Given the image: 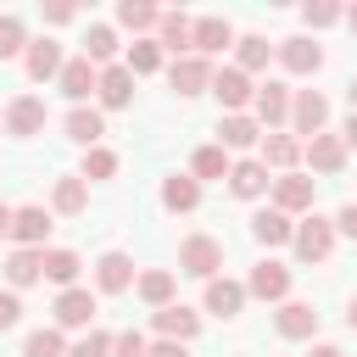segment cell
<instances>
[{"instance_id":"cell-6","label":"cell","mask_w":357,"mask_h":357,"mask_svg":"<svg viewBox=\"0 0 357 357\" xmlns=\"http://www.w3.org/2000/svg\"><path fill=\"white\" fill-rule=\"evenodd\" d=\"M45 234H50V212H45V206H17V212H11V240H17V245L39 251Z\"/></svg>"},{"instance_id":"cell-15","label":"cell","mask_w":357,"mask_h":357,"mask_svg":"<svg viewBox=\"0 0 357 357\" xmlns=\"http://www.w3.org/2000/svg\"><path fill=\"white\" fill-rule=\"evenodd\" d=\"M251 106H257V123L273 128V123L290 117V89H284V84H262V89L251 95Z\"/></svg>"},{"instance_id":"cell-20","label":"cell","mask_w":357,"mask_h":357,"mask_svg":"<svg viewBox=\"0 0 357 357\" xmlns=\"http://www.w3.org/2000/svg\"><path fill=\"white\" fill-rule=\"evenodd\" d=\"M301 151H307V162H312L318 173H340V167H346V145H340L335 134H312Z\"/></svg>"},{"instance_id":"cell-48","label":"cell","mask_w":357,"mask_h":357,"mask_svg":"<svg viewBox=\"0 0 357 357\" xmlns=\"http://www.w3.org/2000/svg\"><path fill=\"white\" fill-rule=\"evenodd\" d=\"M307 357H346V351H340V346H312Z\"/></svg>"},{"instance_id":"cell-16","label":"cell","mask_w":357,"mask_h":357,"mask_svg":"<svg viewBox=\"0 0 357 357\" xmlns=\"http://www.w3.org/2000/svg\"><path fill=\"white\" fill-rule=\"evenodd\" d=\"M61 128H67V139H78L84 151H95V145H100V134H106V123H100V112H95V106H73Z\"/></svg>"},{"instance_id":"cell-17","label":"cell","mask_w":357,"mask_h":357,"mask_svg":"<svg viewBox=\"0 0 357 357\" xmlns=\"http://www.w3.org/2000/svg\"><path fill=\"white\" fill-rule=\"evenodd\" d=\"M262 139V128H257V117H245V112H229L223 123H218V145L223 151H245V145H257Z\"/></svg>"},{"instance_id":"cell-30","label":"cell","mask_w":357,"mask_h":357,"mask_svg":"<svg viewBox=\"0 0 357 357\" xmlns=\"http://www.w3.org/2000/svg\"><path fill=\"white\" fill-rule=\"evenodd\" d=\"M78 268H84V262H78V251H61V245H56V251H45V279H50V284H61V290H73V279H78Z\"/></svg>"},{"instance_id":"cell-11","label":"cell","mask_w":357,"mask_h":357,"mask_svg":"<svg viewBox=\"0 0 357 357\" xmlns=\"http://www.w3.org/2000/svg\"><path fill=\"white\" fill-rule=\"evenodd\" d=\"M22 67H28V78H33V84L56 78V73H61V45H56V39H33V45H28V56H22Z\"/></svg>"},{"instance_id":"cell-41","label":"cell","mask_w":357,"mask_h":357,"mask_svg":"<svg viewBox=\"0 0 357 357\" xmlns=\"http://www.w3.org/2000/svg\"><path fill=\"white\" fill-rule=\"evenodd\" d=\"M22 45H28V39H22V22H17V17H0V61L17 56Z\"/></svg>"},{"instance_id":"cell-3","label":"cell","mask_w":357,"mask_h":357,"mask_svg":"<svg viewBox=\"0 0 357 357\" xmlns=\"http://www.w3.org/2000/svg\"><path fill=\"white\" fill-rule=\"evenodd\" d=\"M245 296H262V301H284L290 296V268L284 262H257L251 268V279H245Z\"/></svg>"},{"instance_id":"cell-13","label":"cell","mask_w":357,"mask_h":357,"mask_svg":"<svg viewBox=\"0 0 357 357\" xmlns=\"http://www.w3.org/2000/svg\"><path fill=\"white\" fill-rule=\"evenodd\" d=\"M56 78H61V95H67V100H73V106H84V100H89V89H95V78H100V73H95V67H89V61H84V56H78V61H61V73H56Z\"/></svg>"},{"instance_id":"cell-26","label":"cell","mask_w":357,"mask_h":357,"mask_svg":"<svg viewBox=\"0 0 357 357\" xmlns=\"http://www.w3.org/2000/svg\"><path fill=\"white\" fill-rule=\"evenodd\" d=\"M251 234H257L262 245H284V240L296 234V223H290V218H284L279 206H262V212L251 218Z\"/></svg>"},{"instance_id":"cell-51","label":"cell","mask_w":357,"mask_h":357,"mask_svg":"<svg viewBox=\"0 0 357 357\" xmlns=\"http://www.w3.org/2000/svg\"><path fill=\"white\" fill-rule=\"evenodd\" d=\"M346 318H351V329H357V296H351V312H346Z\"/></svg>"},{"instance_id":"cell-9","label":"cell","mask_w":357,"mask_h":357,"mask_svg":"<svg viewBox=\"0 0 357 357\" xmlns=\"http://www.w3.org/2000/svg\"><path fill=\"white\" fill-rule=\"evenodd\" d=\"M273 206L290 218V212H307L312 206V178H301V173H284V178H273Z\"/></svg>"},{"instance_id":"cell-1","label":"cell","mask_w":357,"mask_h":357,"mask_svg":"<svg viewBox=\"0 0 357 357\" xmlns=\"http://www.w3.org/2000/svg\"><path fill=\"white\" fill-rule=\"evenodd\" d=\"M218 268H223V240L190 234V240L178 245V273H190V279H218Z\"/></svg>"},{"instance_id":"cell-50","label":"cell","mask_w":357,"mask_h":357,"mask_svg":"<svg viewBox=\"0 0 357 357\" xmlns=\"http://www.w3.org/2000/svg\"><path fill=\"white\" fill-rule=\"evenodd\" d=\"M346 95H351V106H357V78H351V84H346Z\"/></svg>"},{"instance_id":"cell-43","label":"cell","mask_w":357,"mask_h":357,"mask_svg":"<svg viewBox=\"0 0 357 357\" xmlns=\"http://www.w3.org/2000/svg\"><path fill=\"white\" fill-rule=\"evenodd\" d=\"M301 17H307L312 28H329V22H340V6H329V0H318V6H307Z\"/></svg>"},{"instance_id":"cell-27","label":"cell","mask_w":357,"mask_h":357,"mask_svg":"<svg viewBox=\"0 0 357 357\" xmlns=\"http://www.w3.org/2000/svg\"><path fill=\"white\" fill-rule=\"evenodd\" d=\"M162 206H167V212H195V206H201V184L184 178V173H173V178L162 184Z\"/></svg>"},{"instance_id":"cell-4","label":"cell","mask_w":357,"mask_h":357,"mask_svg":"<svg viewBox=\"0 0 357 357\" xmlns=\"http://www.w3.org/2000/svg\"><path fill=\"white\" fill-rule=\"evenodd\" d=\"M89 324H95V296L78 290V284L61 290L56 296V329H89Z\"/></svg>"},{"instance_id":"cell-42","label":"cell","mask_w":357,"mask_h":357,"mask_svg":"<svg viewBox=\"0 0 357 357\" xmlns=\"http://www.w3.org/2000/svg\"><path fill=\"white\" fill-rule=\"evenodd\" d=\"M112 357H145V335H139V329L112 335Z\"/></svg>"},{"instance_id":"cell-52","label":"cell","mask_w":357,"mask_h":357,"mask_svg":"<svg viewBox=\"0 0 357 357\" xmlns=\"http://www.w3.org/2000/svg\"><path fill=\"white\" fill-rule=\"evenodd\" d=\"M346 22H351V28H357V6H351V11H346Z\"/></svg>"},{"instance_id":"cell-31","label":"cell","mask_w":357,"mask_h":357,"mask_svg":"<svg viewBox=\"0 0 357 357\" xmlns=\"http://www.w3.org/2000/svg\"><path fill=\"white\" fill-rule=\"evenodd\" d=\"M134 290H139V296H145L156 312H162V307H173V273H167V268H156V273H139V279H134Z\"/></svg>"},{"instance_id":"cell-14","label":"cell","mask_w":357,"mask_h":357,"mask_svg":"<svg viewBox=\"0 0 357 357\" xmlns=\"http://www.w3.org/2000/svg\"><path fill=\"white\" fill-rule=\"evenodd\" d=\"M95 89H100V106H128L134 100V73L128 67H100V78H95Z\"/></svg>"},{"instance_id":"cell-44","label":"cell","mask_w":357,"mask_h":357,"mask_svg":"<svg viewBox=\"0 0 357 357\" xmlns=\"http://www.w3.org/2000/svg\"><path fill=\"white\" fill-rule=\"evenodd\" d=\"M22 318V301H17V290H0V329H11Z\"/></svg>"},{"instance_id":"cell-10","label":"cell","mask_w":357,"mask_h":357,"mask_svg":"<svg viewBox=\"0 0 357 357\" xmlns=\"http://www.w3.org/2000/svg\"><path fill=\"white\" fill-rule=\"evenodd\" d=\"M156 45H162V50H195V22H190L184 11H162Z\"/></svg>"},{"instance_id":"cell-5","label":"cell","mask_w":357,"mask_h":357,"mask_svg":"<svg viewBox=\"0 0 357 357\" xmlns=\"http://www.w3.org/2000/svg\"><path fill=\"white\" fill-rule=\"evenodd\" d=\"M290 123H296V134H318L324 123H329V106H324V95L318 89H296V100H290Z\"/></svg>"},{"instance_id":"cell-21","label":"cell","mask_w":357,"mask_h":357,"mask_svg":"<svg viewBox=\"0 0 357 357\" xmlns=\"http://www.w3.org/2000/svg\"><path fill=\"white\" fill-rule=\"evenodd\" d=\"M6 279H11V290H22V284L45 279V251H28V245H17V251L6 257Z\"/></svg>"},{"instance_id":"cell-28","label":"cell","mask_w":357,"mask_h":357,"mask_svg":"<svg viewBox=\"0 0 357 357\" xmlns=\"http://www.w3.org/2000/svg\"><path fill=\"white\" fill-rule=\"evenodd\" d=\"M279 61H284L290 73H318L324 50H318L312 39H284V45H279Z\"/></svg>"},{"instance_id":"cell-34","label":"cell","mask_w":357,"mask_h":357,"mask_svg":"<svg viewBox=\"0 0 357 357\" xmlns=\"http://www.w3.org/2000/svg\"><path fill=\"white\" fill-rule=\"evenodd\" d=\"M117 22L134 28V33H145V28L162 22V11H156V6H139V0H123V6H117Z\"/></svg>"},{"instance_id":"cell-29","label":"cell","mask_w":357,"mask_h":357,"mask_svg":"<svg viewBox=\"0 0 357 357\" xmlns=\"http://www.w3.org/2000/svg\"><path fill=\"white\" fill-rule=\"evenodd\" d=\"M112 56H117V33H112L106 22H95V28L84 33V61H89V67H106Z\"/></svg>"},{"instance_id":"cell-47","label":"cell","mask_w":357,"mask_h":357,"mask_svg":"<svg viewBox=\"0 0 357 357\" xmlns=\"http://www.w3.org/2000/svg\"><path fill=\"white\" fill-rule=\"evenodd\" d=\"M340 145H357V112H351V123H346V134H340Z\"/></svg>"},{"instance_id":"cell-35","label":"cell","mask_w":357,"mask_h":357,"mask_svg":"<svg viewBox=\"0 0 357 357\" xmlns=\"http://www.w3.org/2000/svg\"><path fill=\"white\" fill-rule=\"evenodd\" d=\"M268 56H273V45L262 39V33H251V39H240V73L251 78L257 67H268Z\"/></svg>"},{"instance_id":"cell-2","label":"cell","mask_w":357,"mask_h":357,"mask_svg":"<svg viewBox=\"0 0 357 357\" xmlns=\"http://www.w3.org/2000/svg\"><path fill=\"white\" fill-rule=\"evenodd\" d=\"M290 245H296L301 262H324V257L335 251V223H329V218H301L296 234H290Z\"/></svg>"},{"instance_id":"cell-25","label":"cell","mask_w":357,"mask_h":357,"mask_svg":"<svg viewBox=\"0 0 357 357\" xmlns=\"http://www.w3.org/2000/svg\"><path fill=\"white\" fill-rule=\"evenodd\" d=\"M268 184H273V178H268V167H262V162H234V167H229V190H234V195H245V201H257Z\"/></svg>"},{"instance_id":"cell-18","label":"cell","mask_w":357,"mask_h":357,"mask_svg":"<svg viewBox=\"0 0 357 357\" xmlns=\"http://www.w3.org/2000/svg\"><path fill=\"white\" fill-rule=\"evenodd\" d=\"M95 284H100L106 296H117V290H128V284H134V262H128L123 251H106V257L95 262Z\"/></svg>"},{"instance_id":"cell-33","label":"cell","mask_w":357,"mask_h":357,"mask_svg":"<svg viewBox=\"0 0 357 357\" xmlns=\"http://www.w3.org/2000/svg\"><path fill=\"white\" fill-rule=\"evenodd\" d=\"M301 156V139H290V134H268L262 139V167H290Z\"/></svg>"},{"instance_id":"cell-19","label":"cell","mask_w":357,"mask_h":357,"mask_svg":"<svg viewBox=\"0 0 357 357\" xmlns=\"http://www.w3.org/2000/svg\"><path fill=\"white\" fill-rule=\"evenodd\" d=\"M156 329H162V340H178V346H184V340H195L201 312H190V307H178V301H173V307H162V312H156Z\"/></svg>"},{"instance_id":"cell-8","label":"cell","mask_w":357,"mask_h":357,"mask_svg":"<svg viewBox=\"0 0 357 357\" xmlns=\"http://www.w3.org/2000/svg\"><path fill=\"white\" fill-rule=\"evenodd\" d=\"M6 128L22 134V139L39 134V128H45V100H39V95H17V100L6 106Z\"/></svg>"},{"instance_id":"cell-22","label":"cell","mask_w":357,"mask_h":357,"mask_svg":"<svg viewBox=\"0 0 357 357\" xmlns=\"http://www.w3.org/2000/svg\"><path fill=\"white\" fill-rule=\"evenodd\" d=\"M240 307H245V284H234V279H206V312L234 318Z\"/></svg>"},{"instance_id":"cell-12","label":"cell","mask_w":357,"mask_h":357,"mask_svg":"<svg viewBox=\"0 0 357 357\" xmlns=\"http://www.w3.org/2000/svg\"><path fill=\"white\" fill-rule=\"evenodd\" d=\"M167 78H173L178 95H201V89L212 84V61H206V56H184V61H173Z\"/></svg>"},{"instance_id":"cell-24","label":"cell","mask_w":357,"mask_h":357,"mask_svg":"<svg viewBox=\"0 0 357 357\" xmlns=\"http://www.w3.org/2000/svg\"><path fill=\"white\" fill-rule=\"evenodd\" d=\"M223 45H234L229 17H195V50H201V56H218Z\"/></svg>"},{"instance_id":"cell-32","label":"cell","mask_w":357,"mask_h":357,"mask_svg":"<svg viewBox=\"0 0 357 357\" xmlns=\"http://www.w3.org/2000/svg\"><path fill=\"white\" fill-rule=\"evenodd\" d=\"M190 167H195V184H201V178H229V167H234V162H229V151H223V145H201Z\"/></svg>"},{"instance_id":"cell-46","label":"cell","mask_w":357,"mask_h":357,"mask_svg":"<svg viewBox=\"0 0 357 357\" xmlns=\"http://www.w3.org/2000/svg\"><path fill=\"white\" fill-rule=\"evenodd\" d=\"M145 357H184V346L178 340H156V346H145Z\"/></svg>"},{"instance_id":"cell-49","label":"cell","mask_w":357,"mask_h":357,"mask_svg":"<svg viewBox=\"0 0 357 357\" xmlns=\"http://www.w3.org/2000/svg\"><path fill=\"white\" fill-rule=\"evenodd\" d=\"M11 212H17V206H6V201H0V234H11Z\"/></svg>"},{"instance_id":"cell-36","label":"cell","mask_w":357,"mask_h":357,"mask_svg":"<svg viewBox=\"0 0 357 357\" xmlns=\"http://www.w3.org/2000/svg\"><path fill=\"white\" fill-rule=\"evenodd\" d=\"M162 67V45L156 39H134V50H128V73L139 78V73H156Z\"/></svg>"},{"instance_id":"cell-23","label":"cell","mask_w":357,"mask_h":357,"mask_svg":"<svg viewBox=\"0 0 357 357\" xmlns=\"http://www.w3.org/2000/svg\"><path fill=\"white\" fill-rule=\"evenodd\" d=\"M273 324H279V335H284V340H307V335L318 329V312H312L307 301H284Z\"/></svg>"},{"instance_id":"cell-38","label":"cell","mask_w":357,"mask_h":357,"mask_svg":"<svg viewBox=\"0 0 357 357\" xmlns=\"http://www.w3.org/2000/svg\"><path fill=\"white\" fill-rule=\"evenodd\" d=\"M84 201H89V184H84L78 173L56 184V212H84Z\"/></svg>"},{"instance_id":"cell-37","label":"cell","mask_w":357,"mask_h":357,"mask_svg":"<svg viewBox=\"0 0 357 357\" xmlns=\"http://www.w3.org/2000/svg\"><path fill=\"white\" fill-rule=\"evenodd\" d=\"M112 173H117V151H106V145L84 151V173H78L84 184H89V178H112Z\"/></svg>"},{"instance_id":"cell-39","label":"cell","mask_w":357,"mask_h":357,"mask_svg":"<svg viewBox=\"0 0 357 357\" xmlns=\"http://www.w3.org/2000/svg\"><path fill=\"white\" fill-rule=\"evenodd\" d=\"M22 357H67L61 329H33V335H28V346H22Z\"/></svg>"},{"instance_id":"cell-7","label":"cell","mask_w":357,"mask_h":357,"mask_svg":"<svg viewBox=\"0 0 357 357\" xmlns=\"http://www.w3.org/2000/svg\"><path fill=\"white\" fill-rule=\"evenodd\" d=\"M212 95L223 100V112H240L257 89H251V78H245L240 67H218V73H212Z\"/></svg>"},{"instance_id":"cell-40","label":"cell","mask_w":357,"mask_h":357,"mask_svg":"<svg viewBox=\"0 0 357 357\" xmlns=\"http://www.w3.org/2000/svg\"><path fill=\"white\" fill-rule=\"evenodd\" d=\"M67 357H112V335H106V329H89Z\"/></svg>"},{"instance_id":"cell-45","label":"cell","mask_w":357,"mask_h":357,"mask_svg":"<svg viewBox=\"0 0 357 357\" xmlns=\"http://www.w3.org/2000/svg\"><path fill=\"white\" fill-rule=\"evenodd\" d=\"M335 229H340V234H346V240H357V201H351V206H340V212H335Z\"/></svg>"}]
</instances>
